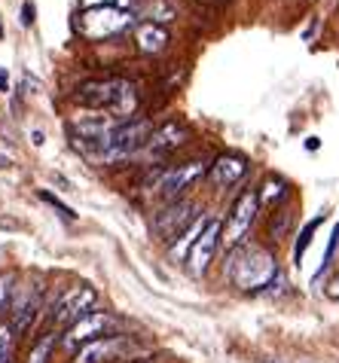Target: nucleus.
<instances>
[{
  "label": "nucleus",
  "mask_w": 339,
  "mask_h": 363,
  "mask_svg": "<svg viewBox=\"0 0 339 363\" xmlns=\"http://www.w3.org/2000/svg\"><path fill=\"white\" fill-rule=\"evenodd\" d=\"M226 278L229 284L245 290V294H260V290L272 287L282 272H278V259L263 245H238L229 250L226 259Z\"/></svg>",
  "instance_id": "f257e3e1"
},
{
  "label": "nucleus",
  "mask_w": 339,
  "mask_h": 363,
  "mask_svg": "<svg viewBox=\"0 0 339 363\" xmlns=\"http://www.w3.org/2000/svg\"><path fill=\"white\" fill-rule=\"evenodd\" d=\"M208 165L211 162H205V159H189V162H181V165H156L150 174L144 177L141 189L159 196L168 205V201L181 199L196 180L208 177Z\"/></svg>",
  "instance_id": "f03ea898"
},
{
  "label": "nucleus",
  "mask_w": 339,
  "mask_h": 363,
  "mask_svg": "<svg viewBox=\"0 0 339 363\" xmlns=\"http://www.w3.org/2000/svg\"><path fill=\"white\" fill-rule=\"evenodd\" d=\"M123 330V320H119L113 311H89L86 318H79L74 327H67L65 333H62V345L67 354H77L79 348H86V345H92V342H98V339H104V336H113V333H119Z\"/></svg>",
  "instance_id": "7ed1b4c3"
},
{
  "label": "nucleus",
  "mask_w": 339,
  "mask_h": 363,
  "mask_svg": "<svg viewBox=\"0 0 339 363\" xmlns=\"http://www.w3.org/2000/svg\"><path fill=\"white\" fill-rule=\"evenodd\" d=\"M257 214H260V196H257L254 186H245L242 193L233 199V205H229L221 245H223L226 250H235L238 245H245V235L251 232Z\"/></svg>",
  "instance_id": "20e7f679"
},
{
  "label": "nucleus",
  "mask_w": 339,
  "mask_h": 363,
  "mask_svg": "<svg viewBox=\"0 0 339 363\" xmlns=\"http://www.w3.org/2000/svg\"><path fill=\"white\" fill-rule=\"evenodd\" d=\"M153 135V123L144 116H132L128 123H119L111 135V147H107V153L101 162L104 165H116V162H126V159H132L138 153H144L147 140Z\"/></svg>",
  "instance_id": "39448f33"
},
{
  "label": "nucleus",
  "mask_w": 339,
  "mask_h": 363,
  "mask_svg": "<svg viewBox=\"0 0 339 363\" xmlns=\"http://www.w3.org/2000/svg\"><path fill=\"white\" fill-rule=\"evenodd\" d=\"M95 302H98V290L92 284H74L67 287L65 294H58L52 302V311H49V324L52 330H67L74 327L79 318H86L89 311H95Z\"/></svg>",
  "instance_id": "423d86ee"
},
{
  "label": "nucleus",
  "mask_w": 339,
  "mask_h": 363,
  "mask_svg": "<svg viewBox=\"0 0 339 363\" xmlns=\"http://www.w3.org/2000/svg\"><path fill=\"white\" fill-rule=\"evenodd\" d=\"M135 22L132 9L123 6H95V9H83L77 18V31L89 37V40H101V37H113L119 31H126Z\"/></svg>",
  "instance_id": "0eeeda50"
},
{
  "label": "nucleus",
  "mask_w": 339,
  "mask_h": 363,
  "mask_svg": "<svg viewBox=\"0 0 339 363\" xmlns=\"http://www.w3.org/2000/svg\"><path fill=\"white\" fill-rule=\"evenodd\" d=\"M132 357H141L138 339L126 336V333H113V336H104L92 342V345L79 348L71 357V363H126Z\"/></svg>",
  "instance_id": "6e6552de"
},
{
  "label": "nucleus",
  "mask_w": 339,
  "mask_h": 363,
  "mask_svg": "<svg viewBox=\"0 0 339 363\" xmlns=\"http://www.w3.org/2000/svg\"><path fill=\"white\" fill-rule=\"evenodd\" d=\"M196 217H202V214H199L196 201H189V199L168 201V205L153 217V232L165 241V245H172V241L181 235V232H187V226L193 223Z\"/></svg>",
  "instance_id": "1a4fd4ad"
},
{
  "label": "nucleus",
  "mask_w": 339,
  "mask_h": 363,
  "mask_svg": "<svg viewBox=\"0 0 339 363\" xmlns=\"http://www.w3.org/2000/svg\"><path fill=\"white\" fill-rule=\"evenodd\" d=\"M40 311H43V287H16V299L13 308H9V327L16 330V336H25L31 333V327L37 324Z\"/></svg>",
  "instance_id": "9d476101"
},
{
  "label": "nucleus",
  "mask_w": 339,
  "mask_h": 363,
  "mask_svg": "<svg viewBox=\"0 0 339 363\" xmlns=\"http://www.w3.org/2000/svg\"><path fill=\"white\" fill-rule=\"evenodd\" d=\"M221 235H223V223L211 217V223H208L202 235L196 238V245H193V250H189V257H187V269H189V275L193 278H202L205 272L211 269L214 254H217V247H221Z\"/></svg>",
  "instance_id": "9b49d317"
},
{
  "label": "nucleus",
  "mask_w": 339,
  "mask_h": 363,
  "mask_svg": "<svg viewBox=\"0 0 339 363\" xmlns=\"http://www.w3.org/2000/svg\"><path fill=\"white\" fill-rule=\"evenodd\" d=\"M128 79L119 77H107V79H89V83L77 86V104H83L89 110H111L113 101L119 98V92L126 89Z\"/></svg>",
  "instance_id": "f8f14e48"
},
{
  "label": "nucleus",
  "mask_w": 339,
  "mask_h": 363,
  "mask_svg": "<svg viewBox=\"0 0 339 363\" xmlns=\"http://www.w3.org/2000/svg\"><path fill=\"white\" fill-rule=\"evenodd\" d=\"M187 140H189V128L184 123H177V119H168V123L153 128L144 153L150 159H168L172 153H177V147H184Z\"/></svg>",
  "instance_id": "ddd939ff"
},
{
  "label": "nucleus",
  "mask_w": 339,
  "mask_h": 363,
  "mask_svg": "<svg viewBox=\"0 0 339 363\" xmlns=\"http://www.w3.org/2000/svg\"><path fill=\"white\" fill-rule=\"evenodd\" d=\"M248 168H251V162H248L242 153H221L208 165V180H211V186H217V189H229V186L242 184Z\"/></svg>",
  "instance_id": "4468645a"
},
{
  "label": "nucleus",
  "mask_w": 339,
  "mask_h": 363,
  "mask_svg": "<svg viewBox=\"0 0 339 363\" xmlns=\"http://www.w3.org/2000/svg\"><path fill=\"white\" fill-rule=\"evenodd\" d=\"M208 223H211V217H208L205 211H202V217H196L193 223L187 226V232H181V235H177L172 245H168V257L177 259V263H181V259H187V257H189V250H193V245H196V238L202 235Z\"/></svg>",
  "instance_id": "2eb2a0df"
},
{
  "label": "nucleus",
  "mask_w": 339,
  "mask_h": 363,
  "mask_svg": "<svg viewBox=\"0 0 339 363\" xmlns=\"http://www.w3.org/2000/svg\"><path fill=\"white\" fill-rule=\"evenodd\" d=\"M135 43H138V49H141L144 55H156V52H162V49L168 46V31H165V25H150V22L138 25Z\"/></svg>",
  "instance_id": "dca6fc26"
},
{
  "label": "nucleus",
  "mask_w": 339,
  "mask_h": 363,
  "mask_svg": "<svg viewBox=\"0 0 339 363\" xmlns=\"http://www.w3.org/2000/svg\"><path fill=\"white\" fill-rule=\"evenodd\" d=\"M135 18H147L150 25H162L174 18V6L168 0H132Z\"/></svg>",
  "instance_id": "f3484780"
},
{
  "label": "nucleus",
  "mask_w": 339,
  "mask_h": 363,
  "mask_svg": "<svg viewBox=\"0 0 339 363\" xmlns=\"http://www.w3.org/2000/svg\"><path fill=\"white\" fill-rule=\"evenodd\" d=\"M58 342H62V333L58 330H43L37 336V342L31 345V351H28V360L25 363H49L52 360V354H55V348H58Z\"/></svg>",
  "instance_id": "a211bd4d"
},
{
  "label": "nucleus",
  "mask_w": 339,
  "mask_h": 363,
  "mask_svg": "<svg viewBox=\"0 0 339 363\" xmlns=\"http://www.w3.org/2000/svg\"><path fill=\"white\" fill-rule=\"evenodd\" d=\"M287 180L284 177H266V184L257 189V196H260V208H269V205H275V201H282L287 196Z\"/></svg>",
  "instance_id": "6ab92c4d"
},
{
  "label": "nucleus",
  "mask_w": 339,
  "mask_h": 363,
  "mask_svg": "<svg viewBox=\"0 0 339 363\" xmlns=\"http://www.w3.org/2000/svg\"><path fill=\"white\" fill-rule=\"evenodd\" d=\"M324 217L327 214H318L315 220H309V223L303 226V232H300V238H296V245H294V266L300 269L303 266V257H306V250H309V245H312V235L318 232V226L324 223Z\"/></svg>",
  "instance_id": "aec40b11"
},
{
  "label": "nucleus",
  "mask_w": 339,
  "mask_h": 363,
  "mask_svg": "<svg viewBox=\"0 0 339 363\" xmlns=\"http://www.w3.org/2000/svg\"><path fill=\"white\" fill-rule=\"evenodd\" d=\"M13 299H16V275L13 272H0V318L13 308Z\"/></svg>",
  "instance_id": "412c9836"
},
{
  "label": "nucleus",
  "mask_w": 339,
  "mask_h": 363,
  "mask_svg": "<svg viewBox=\"0 0 339 363\" xmlns=\"http://www.w3.org/2000/svg\"><path fill=\"white\" fill-rule=\"evenodd\" d=\"M40 199H43L46 201V205L49 208H55L58 211V214H62L65 220H67V223H71V220H77V214H74V208L71 205H65V201L62 199H58V196H52V193H49V189H40V193H37Z\"/></svg>",
  "instance_id": "4be33fe9"
},
{
  "label": "nucleus",
  "mask_w": 339,
  "mask_h": 363,
  "mask_svg": "<svg viewBox=\"0 0 339 363\" xmlns=\"http://www.w3.org/2000/svg\"><path fill=\"white\" fill-rule=\"evenodd\" d=\"M291 220H294V211H278V214L272 217V226H269V229H272V238L275 241H282L284 235H287V226H291Z\"/></svg>",
  "instance_id": "5701e85b"
},
{
  "label": "nucleus",
  "mask_w": 339,
  "mask_h": 363,
  "mask_svg": "<svg viewBox=\"0 0 339 363\" xmlns=\"http://www.w3.org/2000/svg\"><path fill=\"white\" fill-rule=\"evenodd\" d=\"M16 330L9 327V324H0V360L13 354V345H16Z\"/></svg>",
  "instance_id": "b1692460"
},
{
  "label": "nucleus",
  "mask_w": 339,
  "mask_h": 363,
  "mask_svg": "<svg viewBox=\"0 0 339 363\" xmlns=\"http://www.w3.org/2000/svg\"><path fill=\"white\" fill-rule=\"evenodd\" d=\"M34 16H37L34 4H31V0H25V4H22V25H25V28H31V25H34Z\"/></svg>",
  "instance_id": "393cba45"
},
{
  "label": "nucleus",
  "mask_w": 339,
  "mask_h": 363,
  "mask_svg": "<svg viewBox=\"0 0 339 363\" xmlns=\"http://www.w3.org/2000/svg\"><path fill=\"white\" fill-rule=\"evenodd\" d=\"M327 294H330L333 299H339V272L333 275V281H330V284H327Z\"/></svg>",
  "instance_id": "a878e982"
},
{
  "label": "nucleus",
  "mask_w": 339,
  "mask_h": 363,
  "mask_svg": "<svg viewBox=\"0 0 339 363\" xmlns=\"http://www.w3.org/2000/svg\"><path fill=\"white\" fill-rule=\"evenodd\" d=\"M0 92H9V74L0 67Z\"/></svg>",
  "instance_id": "bb28decb"
},
{
  "label": "nucleus",
  "mask_w": 339,
  "mask_h": 363,
  "mask_svg": "<svg viewBox=\"0 0 339 363\" xmlns=\"http://www.w3.org/2000/svg\"><path fill=\"white\" fill-rule=\"evenodd\" d=\"M126 363H159V360L150 357V354H141V357H132V360H126Z\"/></svg>",
  "instance_id": "cd10ccee"
},
{
  "label": "nucleus",
  "mask_w": 339,
  "mask_h": 363,
  "mask_svg": "<svg viewBox=\"0 0 339 363\" xmlns=\"http://www.w3.org/2000/svg\"><path fill=\"white\" fill-rule=\"evenodd\" d=\"M318 147H321V140H318V138H309L306 140V150H318Z\"/></svg>",
  "instance_id": "c85d7f7f"
},
{
  "label": "nucleus",
  "mask_w": 339,
  "mask_h": 363,
  "mask_svg": "<svg viewBox=\"0 0 339 363\" xmlns=\"http://www.w3.org/2000/svg\"><path fill=\"white\" fill-rule=\"evenodd\" d=\"M333 238H336V241H339V226H336V229H333Z\"/></svg>",
  "instance_id": "c756f323"
},
{
  "label": "nucleus",
  "mask_w": 339,
  "mask_h": 363,
  "mask_svg": "<svg viewBox=\"0 0 339 363\" xmlns=\"http://www.w3.org/2000/svg\"><path fill=\"white\" fill-rule=\"evenodd\" d=\"M266 363H272V360H266Z\"/></svg>",
  "instance_id": "7c9ffc66"
}]
</instances>
